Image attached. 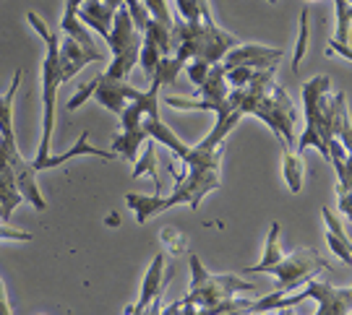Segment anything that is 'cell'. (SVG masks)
<instances>
[{
  "mask_svg": "<svg viewBox=\"0 0 352 315\" xmlns=\"http://www.w3.org/2000/svg\"><path fill=\"white\" fill-rule=\"evenodd\" d=\"M190 261V290L188 294L180 300L183 305H196V307H217V305L227 303V300H235L238 294H256L258 287L253 281H245L240 277H232V274H209L204 268L201 258L196 253L188 255Z\"/></svg>",
  "mask_w": 352,
  "mask_h": 315,
  "instance_id": "obj_6",
  "label": "cell"
},
{
  "mask_svg": "<svg viewBox=\"0 0 352 315\" xmlns=\"http://www.w3.org/2000/svg\"><path fill=\"white\" fill-rule=\"evenodd\" d=\"M97 84H100V76L91 78L89 84H84V86H78V91H76L74 100H68V110H78L84 102L89 100V97H94V91H97Z\"/></svg>",
  "mask_w": 352,
  "mask_h": 315,
  "instance_id": "obj_26",
  "label": "cell"
},
{
  "mask_svg": "<svg viewBox=\"0 0 352 315\" xmlns=\"http://www.w3.org/2000/svg\"><path fill=\"white\" fill-rule=\"evenodd\" d=\"M89 130H84L78 139H76V143L68 149L65 154H58V156H47L45 162L37 164V172L39 170H52V167H60L63 162H68V159H76V156H100V159H118V154L110 149V152H104V149H97V146H91V141H89Z\"/></svg>",
  "mask_w": 352,
  "mask_h": 315,
  "instance_id": "obj_15",
  "label": "cell"
},
{
  "mask_svg": "<svg viewBox=\"0 0 352 315\" xmlns=\"http://www.w3.org/2000/svg\"><path fill=\"white\" fill-rule=\"evenodd\" d=\"M318 271H331V264L327 258H321L316 250L311 248H300L295 253H287L282 255L277 264L272 268H266V274L277 277V294L279 300L292 294V290H300L308 279H314Z\"/></svg>",
  "mask_w": 352,
  "mask_h": 315,
  "instance_id": "obj_8",
  "label": "cell"
},
{
  "mask_svg": "<svg viewBox=\"0 0 352 315\" xmlns=\"http://www.w3.org/2000/svg\"><path fill=\"white\" fill-rule=\"evenodd\" d=\"M107 224H110V227H118V214L110 216V222H107Z\"/></svg>",
  "mask_w": 352,
  "mask_h": 315,
  "instance_id": "obj_34",
  "label": "cell"
},
{
  "mask_svg": "<svg viewBox=\"0 0 352 315\" xmlns=\"http://www.w3.org/2000/svg\"><path fill=\"white\" fill-rule=\"evenodd\" d=\"M302 115H305V130L298 141V154L302 156L305 149H318L329 159V141L331 133V81L329 76H314L302 84Z\"/></svg>",
  "mask_w": 352,
  "mask_h": 315,
  "instance_id": "obj_5",
  "label": "cell"
},
{
  "mask_svg": "<svg viewBox=\"0 0 352 315\" xmlns=\"http://www.w3.org/2000/svg\"><path fill=\"white\" fill-rule=\"evenodd\" d=\"M173 39H175V55L177 60H206L209 65H217L225 60L230 50H235L240 42L235 34L225 32L217 24H190L183 19H175L173 24Z\"/></svg>",
  "mask_w": 352,
  "mask_h": 315,
  "instance_id": "obj_3",
  "label": "cell"
},
{
  "mask_svg": "<svg viewBox=\"0 0 352 315\" xmlns=\"http://www.w3.org/2000/svg\"><path fill=\"white\" fill-rule=\"evenodd\" d=\"M277 315H295V313H292V307H279Z\"/></svg>",
  "mask_w": 352,
  "mask_h": 315,
  "instance_id": "obj_33",
  "label": "cell"
},
{
  "mask_svg": "<svg viewBox=\"0 0 352 315\" xmlns=\"http://www.w3.org/2000/svg\"><path fill=\"white\" fill-rule=\"evenodd\" d=\"M334 16H337V37H334V42L350 45V37H352V3L350 0H334Z\"/></svg>",
  "mask_w": 352,
  "mask_h": 315,
  "instance_id": "obj_22",
  "label": "cell"
},
{
  "mask_svg": "<svg viewBox=\"0 0 352 315\" xmlns=\"http://www.w3.org/2000/svg\"><path fill=\"white\" fill-rule=\"evenodd\" d=\"M282 255H285V253H282V245H279V224L274 222L272 229H269V237H266V248H264V258H261V264L248 266V268H245V274H266V268H272Z\"/></svg>",
  "mask_w": 352,
  "mask_h": 315,
  "instance_id": "obj_18",
  "label": "cell"
},
{
  "mask_svg": "<svg viewBox=\"0 0 352 315\" xmlns=\"http://www.w3.org/2000/svg\"><path fill=\"white\" fill-rule=\"evenodd\" d=\"M177 11H180V19L183 21H190V24H217L212 16V8H209V0H175Z\"/></svg>",
  "mask_w": 352,
  "mask_h": 315,
  "instance_id": "obj_20",
  "label": "cell"
},
{
  "mask_svg": "<svg viewBox=\"0 0 352 315\" xmlns=\"http://www.w3.org/2000/svg\"><path fill=\"white\" fill-rule=\"evenodd\" d=\"M337 206L340 211L352 222V190H337Z\"/></svg>",
  "mask_w": 352,
  "mask_h": 315,
  "instance_id": "obj_29",
  "label": "cell"
},
{
  "mask_svg": "<svg viewBox=\"0 0 352 315\" xmlns=\"http://www.w3.org/2000/svg\"><path fill=\"white\" fill-rule=\"evenodd\" d=\"M162 292H164V255L160 253V255H154L149 271H146V277H144L139 303L133 305V307H128V313H144Z\"/></svg>",
  "mask_w": 352,
  "mask_h": 315,
  "instance_id": "obj_14",
  "label": "cell"
},
{
  "mask_svg": "<svg viewBox=\"0 0 352 315\" xmlns=\"http://www.w3.org/2000/svg\"><path fill=\"white\" fill-rule=\"evenodd\" d=\"M0 240H21V242H29V240H34V235L24 232V229H13L8 224H0Z\"/></svg>",
  "mask_w": 352,
  "mask_h": 315,
  "instance_id": "obj_28",
  "label": "cell"
},
{
  "mask_svg": "<svg viewBox=\"0 0 352 315\" xmlns=\"http://www.w3.org/2000/svg\"><path fill=\"white\" fill-rule=\"evenodd\" d=\"M327 55H329V58H334V55H342L344 60H350V63H352V47H350V45H340V42H334V39L329 42Z\"/></svg>",
  "mask_w": 352,
  "mask_h": 315,
  "instance_id": "obj_30",
  "label": "cell"
},
{
  "mask_svg": "<svg viewBox=\"0 0 352 315\" xmlns=\"http://www.w3.org/2000/svg\"><path fill=\"white\" fill-rule=\"evenodd\" d=\"M186 68V63L183 60H177L175 55H167V58H162L160 60V65H157V71H154V76H151V81H160L162 86H167V84H175V78L180 76V71Z\"/></svg>",
  "mask_w": 352,
  "mask_h": 315,
  "instance_id": "obj_23",
  "label": "cell"
},
{
  "mask_svg": "<svg viewBox=\"0 0 352 315\" xmlns=\"http://www.w3.org/2000/svg\"><path fill=\"white\" fill-rule=\"evenodd\" d=\"M177 310H180V303H170V305H164L160 315H177Z\"/></svg>",
  "mask_w": 352,
  "mask_h": 315,
  "instance_id": "obj_32",
  "label": "cell"
},
{
  "mask_svg": "<svg viewBox=\"0 0 352 315\" xmlns=\"http://www.w3.org/2000/svg\"><path fill=\"white\" fill-rule=\"evenodd\" d=\"M26 19H29V24L34 26V32L47 45V55H45V63H42V104H45V117L42 120H45V126H42L39 152L32 159V167L37 170V164L45 162L50 156L52 130H55V97H58V89L63 86V73H60V37L52 34L50 29H47V24L34 11L29 13Z\"/></svg>",
  "mask_w": 352,
  "mask_h": 315,
  "instance_id": "obj_4",
  "label": "cell"
},
{
  "mask_svg": "<svg viewBox=\"0 0 352 315\" xmlns=\"http://www.w3.org/2000/svg\"><path fill=\"white\" fill-rule=\"evenodd\" d=\"M84 0H65V13H63V21H60V29H63V34L68 37H74L78 45H84V47H94V39L89 37L87 26L78 21V5H81ZM107 3H113V5H123V0H107Z\"/></svg>",
  "mask_w": 352,
  "mask_h": 315,
  "instance_id": "obj_17",
  "label": "cell"
},
{
  "mask_svg": "<svg viewBox=\"0 0 352 315\" xmlns=\"http://www.w3.org/2000/svg\"><path fill=\"white\" fill-rule=\"evenodd\" d=\"M186 68H188V78L196 86H201L204 81H206V76H209V71H212V65L206 63V60H188Z\"/></svg>",
  "mask_w": 352,
  "mask_h": 315,
  "instance_id": "obj_27",
  "label": "cell"
},
{
  "mask_svg": "<svg viewBox=\"0 0 352 315\" xmlns=\"http://www.w3.org/2000/svg\"><path fill=\"white\" fill-rule=\"evenodd\" d=\"M115 13H118V5L107 3V0H84L78 5V21L91 26L104 39L110 34V29H113Z\"/></svg>",
  "mask_w": 352,
  "mask_h": 315,
  "instance_id": "obj_13",
  "label": "cell"
},
{
  "mask_svg": "<svg viewBox=\"0 0 352 315\" xmlns=\"http://www.w3.org/2000/svg\"><path fill=\"white\" fill-rule=\"evenodd\" d=\"M104 42L110 45L113 50V63L107 68V73H102L104 78H113V81H126L131 76V71L136 68L141 55V42H144V34H141L131 13H128L126 3L118 8L115 13V21L110 34L104 37Z\"/></svg>",
  "mask_w": 352,
  "mask_h": 315,
  "instance_id": "obj_7",
  "label": "cell"
},
{
  "mask_svg": "<svg viewBox=\"0 0 352 315\" xmlns=\"http://www.w3.org/2000/svg\"><path fill=\"white\" fill-rule=\"evenodd\" d=\"M302 300H316V303H318L316 315H350L352 313V284L350 287H334L331 281H316V277H314L302 284L300 292L277 300L272 310L292 307V305L302 303Z\"/></svg>",
  "mask_w": 352,
  "mask_h": 315,
  "instance_id": "obj_9",
  "label": "cell"
},
{
  "mask_svg": "<svg viewBox=\"0 0 352 315\" xmlns=\"http://www.w3.org/2000/svg\"><path fill=\"white\" fill-rule=\"evenodd\" d=\"M219 162H222V146L214 152H204L199 146H190L188 156H183L186 175L175 177V190L170 196H139L126 193V203L136 211V222L146 224L151 216L162 214L173 206H190L193 211L201 206L204 196L219 188Z\"/></svg>",
  "mask_w": 352,
  "mask_h": 315,
  "instance_id": "obj_1",
  "label": "cell"
},
{
  "mask_svg": "<svg viewBox=\"0 0 352 315\" xmlns=\"http://www.w3.org/2000/svg\"><path fill=\"white\" fill-rule=\"evenodd\" d=\"M149 172L151 180H154V196H162V183L157 180V154H154V141H146V149L141 154L139 159H136V167H133V177H141Z\"/></svg>",
  "mask_w": 352,
  "mask_h": 315,
  "instance_id": "obj_21",
  "label": "cell"
},
{
  "mask_svg": "<svg viewBox=\"0 0 352 315\" xmlns=\"http://www.w3.org/2000/svg\"><path fill=\"white\" fill-rule=\"evenodd\" d=\"M308 34H311V19H308V3L300 11V37H298V47H295V58H292V71H298L308 50Z\"/></svg>",
  "mask_w": 352,
  "mask_h": 315,
  "instance_id": "obj_24",
  "label": "cell"
},
{
  "mask_svg": "<svg viewBox=\"0 0 352 315\" xmlns=\"http://www.w3.org/2000/svg\"><path fill=\"white\" fill-rule=\"evenodd\" d=\"M285 52L279 47H266V45H238L235 50H230L222 60V68L232 71V68H253V71H264V68H277Z\"/></svg>",
  "mask_w": 352,
  "mask_h": 315,
  "instance_id": "obj_10",
  "label": "cell"
},
{
  "mask_svg": "<svg viewBox=\"0 0 352 315\" xmlns=\"http://www.w3.org/2000/svg\"><path fill=\"white\" fill-rule=\"evenodd\" d=\"M282 172H285V180H287V188L292 193H300L302 175H305V164H302L300 154H292V149H285V154H282Z\"/></svg>",
  "mask_w": 352,
  "mask_h": 315,
  "instance_id": "obj_19",
  "label": "cell"
},
{
  "mask_svg": "<svg viewBox=\"0 0 352 315\" xmlns=\"http://www.w3.org/2000/svg\"><path fill=\"white\" fill-rule=\"evenodd\" d=\"M305 3H311V0H305ZM314 3H316V0H314Z\"/></svg>",
  "mask_w": 352,
  "mask_h": 315,
  "instance_id": "obj_35",
  "label": "cell"
},
{
  "mask_svg": "<svg viewBox=\"0 0 352 315\" xmlns=\"http://www.w3.org/2000/svg\"><path fill=\"white\" fill-rule=\"evenodd\" d=\"M274 71L277 68L251 71L248 84L240 89H230V97L235 100L240 113L258 117L264 126L272 128V133L279 139L282 149H289L295 141L298 110L287 97V91L274 81Z\"/></svg>",
  "mask_w": 352,
  "mask_h": 315,
  "instance_id": "obj_2",
  "label": "cell"
},
{
  "mask_svg": "<svg viewBox=\"0 0 352 315\" xmlns=\"http://www.w3.org/2000/svg\"><path fill=\"white\" fill-rule=\"evenodd\" d=\"M162 242H164V248H167V253L170 255H180V253H186L188 250V240L183 237L177 229H173V227H167V229H162Z\"/></svg>",
  "mask_w": 352,
  "mask_h": 315,
  "instance_id": "obj_25",
  "label": "cell"
},
{
  "mask_svg": "<svg viewBox=\"0 0 352 315\" xmlns=\"http://www.w3.org/2000/svg\"><path fill=\"white\" fill-rule=\"evenodd\" d=\"M102 60H104V55L97 47H84V45H78L68 34L60 39V73H63V84L71 81L78 71H84L89 63H102Z\"/></svg>",
  "mask_w": 352,
  "mask_h": 315,
  "instance_id": "obj_11",
  "label": "cell"
},
{
  "mask_svg": "<svg viewBox=\"0 0 352 315\" xmlns=\"http://www.w3.org/2000/svg\"><path fill=\"white\" fill-rule=\"evenodd\" d=\"M0 315H13L11 313V303H8V294H6V284L0 279Z\"/></svg>",
  "mask_w": 352,
  "mask_h": 315,
  "instance_id": "obj_31",
  "label": "cell"
},
{
  "mask_svg": "<svg viewBox=\"0 0 352 315\" xmlns=\"http://www.w3.org/2000/svg\"><path fill=\"white\" fill-rule=\"evenodd\" d=\"M331 110H334L331 133H334V139L344 146V152L352 156V120H350V110H347V97H344L342 91L331 97Z\"/></svg>",
  "mask_w": 352,
  "mask_h": 315,
  "instance_id": "obj_16",
  "label": "cell"
},
{
  "mask_svg": "<svg viewBox=\"0 0 352 315\" xmlns=\"http://www.w3.org/2000/svg\"><path fill=\"white\" fill-rule=\"evenodd\" d=\"M139 89L128 86L126 81H113V78H104L100 73V84H97V91H94V100L100 102L104 110L120 115L126 110V104L131 100H136Z\"/></svg>",
  "mask_w": 352,
  "mask_h": 315,
  "instance_id": "obj_12",
  "label": "cell"
}]
</instances>
